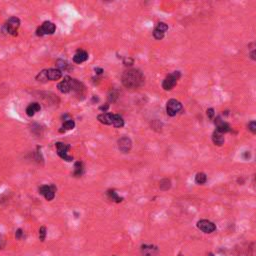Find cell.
<instances>
[{
  "label": "cell",
  "instance_id": "obj_11",
  "mask_svg": "<svg viewBox=\"0 0 256 256\" xmlns=\"http://www.w3.org/2000/svg\"><path fill=\"white\" fill-rule=\"evenodd\" d=\"M215 124H216V131L222 133V134H224V133L230 131V126H229V124L221 120L220 117H217L216 119H215Z\"/></svg>",
  "mask_w": 256,
  "mask_h": 256
},
{
  "label": "cell",
  "instance_id": "obj_28",
  "mask_svg": "<svg viewBox=\"0 0 256 256\" xmlns=\"http://www.w3.org/2000/svg\"><path fill=\"white\" fill-rule=\"evenodd\" d=\"M67 62H65V61H63V60H58L57 61V66L61 68V69H66V67H67Z\"/></svg>",
  "mask_w": 256,
  "mask_h": 256
},
{
  "label": "cell",
  "instance_id": "obj_31",
  "mask_svg": "<svg viewBox=\"0 0 256 256\" xmlns=\"http://www.w3.org/2000/svg\"><path fill=\"white\" fill-rule=\"evenodd\" d=\"M5 245V240L2 236H0V249H2Z\"/></svg>",
  "mask_w": 256,
  "mask_h": 256
},
{
  "label": "cell",
  "instance_id": "obj_4",
  "mask_svg": "<svg viewBox=\"0 0 256 256\" xmlns=\"http://www.w3.org/2000/svg\"><path fill=\"white\" fill-rule=\"evenodd\" d=\"M20 26V20L17 17H11L8 21L4 24V29L8 34L12 36H16L18 32V28Z\"/></svg>",
  "mask_w": 256,
  "mask_h": 256
},
{
  "label": "cell",
  "instance_id": "obj_16",
  "mask_svg": "<svg viewBox=\"0 0 256 256\" xmlns=\"http://www.w3.org/2000/svg\"><path fill=\"white\" fill-rule=\"evenodd\" d=\"M212 141L215 145H217V146H221L224 143V136L222 133H220V132H218L215 130L214 133H213V135H212Z\"/></svg>",
  "mask_w": 256,
  "mask_h": 256
},
{
  "label": "cell",
  "instance_id": "obj_23",
  "mask_svg": "<svg viewBox=\"0 0 256 256\" xmlns=\"http://www.w3.org/2000/svg\"><path fill=\"white\" fill-rule=\"evenodd\" d=\"M156 29H158L159 31L165 33L167 30H168V25H167L166 23H164V22H160V23H158V24H157Z\"/></svg>",
  "mask_w": 256,
  "mask_h": 256
},
{
  "label": "cell",
  "instance_id": "obj_5",
  "mask_svg": "<svg viewBox=\"0 0 256 256\" xmlns=\"http://www.w3.org/2000/svg\"><path fill=\"white\" fill-rule=\"evenodd\" d=\"M56 148H57V154L59 155L61 158L64 159L65 161L67 162H70L73 160V157L68 155V151L70 150V145L65 144V143H62V142H57L56 144Z\"/></svg>",
  "mask_w": 256,
  "mask_h": 256
},
{
  "label": "cell",
  "instance_id": "obj_2",
  "mask_svg": "<svg viewBox=\"0 0 256 256\" xmlns=\"http://www.w3.org/2000/svg\"><path fill=\"white\" fill-rule=\"evenodd\" d=\"M97 119L101 123L106 125H113L116 128H120L124 125V120L120 115L112 113H102L98 115Z\"/></svg>",
  "mask_w": 256,
  "mask_h": 256
},
{
  "label": "cell",
  "instance_id": "obj_1",
  "mask_svg": "<svg viewBox=\"0 0 256 256\" xmlns=\"http://www.w3.org/2000/svg\"><path fill=\"white\" fill-rule=\"evenodd\" d=\"M122 82L127 88H138L144 82V76L139 70L130 69L122 75Z\"/></svg>",
  "mask_w": 256,
  "mask_h": 256
},
{
  "label": "cell",
  "instance_id": "obj_30",
  "mask_svg": "<svg viewBox=\"0 0 256 256\" xmlns=\"http://www.w3.org/2000/svg\"><path fill=\"white\" fill-rule=\"evenodd\" d=\"M22 235H23L22 229H18V230L16 231V233H15V237L17 238V239H20V238L22 237Z\"/></svg>",
  "mask_w": 256,
  "mask_h": 256
},
{
  "label": "cell",
  "instance_id": "obj_21",
  "mask_svg": "<svg viewBox=\"0 0 256 256\" xmlns=\"http://www.w3.org/2000/svg\"><path fill=\"white\" fill-rule=\"evenodd\" d=\"M83 173V164L82 162L77 161L74 165V175L75 176H80Z\"/></svg>",
  "mask_w": 256,
  "mask_h": 256
},
{
  "label": "cell",
  "instance_id": "obj_14",
  "mask_svg": "<svg viewBox=\"0 0 256 256\" xmlns=\"http://www.w3.org/2000/svg\"><path fill=\"white\" fill-rule=\"evenodd\" d=\"M88 59V53L84 50H78L77 53L73 57V61L75 63H82Z\"/></svg>",
  "mask_w": 256,
  "mask_h": 256
},
{
  "label": "cell",
  "instance_id": "obj_17",
  "mask_svg": "<svg viewBox=\"0 0 256 256\" xmlns=\"http://www.w3.org/2000/svg\"><path fill=\"white\" fill-rule=\"evenodd\" d=\"M41 107H40V104H38L37 102H34V103L29 104L26 108V113L28 116H33L36 113L37 111H39Z\"/></svg>",
  "mask_w": 256,
  "mask_h": 256
},
{
  "label": "cell",
  "instance_id": "obj_9",
  "mask_svg": "<svg viewBox=\"0 0 256 256\" xmlns=\"http://www.w3.org/2000/svg\"><path fill=\"white\" fill-rule=\"evenodd\" d=\"M55 186L54 185H43L39 188V193L45 197L46 200H52L55 197Z\"/></svg>",
  "mask_w": 256,
  "mask_h": 256
},
{
  "label": "cell",
  "instance_id": "obj_26",
  "mask_svg": "<svg viewBox=\"0 0 256 256\" xmlns=\"http://www.w3.org/2000/svg\"><path fill=\"white\" fill-rule=\"evenodd\" d=\"M164 34L165 33H163L161 31H159L158 29H154V31H153V36H154V38L157 39V40H161L163 37H164Z\"/></svg>",
  "mask_w": 256,
  "mask_h": 256
},
{
  "label": "cell",
  "instance_id": "obj_32",
  "mask_svg": "<svg viewBox=\"0 0 256 256\" xmlns=\"http://www.w3.org/2000/svg\"><path fill=\"white\" fill-rule=\"evenodd\" d=\"M95 72H96L97 74H101L102 72H103V69H101V68H95Z\"/></svg>",
  "mask_w": 256,
  "mask_h": 256
},
{
  "label": "cell",
  "instance_id": "obj_3",
  "mask_svg": "<svg viewBox=\"0 0 256 256\" xmlns=\"http://www.w3.org/2000/svg\"><path fill=\"white\" fill-rule=\"evenodd\" d=\"M181 76V74H180L179 71H174V72L170 73L168 76H167L164 80H163V83H162V87L164 90H171L172 88L175 86L177 81Z\"/></svg>",
  "mask_w": 256,
  "mask_h": 256
},
{
  "label": "cell",
  "instance_id": "obj_22",
  "mask_svg": "<svg viewBox=\"0 0 256 256\" xmlns=\"http://www.w3.org/2000/svg\"><path fill=\"white\" fill-rule=\"evenodd\" d=\"M170 186H171V182H170V180L168 179H163L161 181L159 182V187L161 190H168L170 188Z\"/></svg>",
  "mask_w": 256,
  "mask_h": 256
},
{
  "label": "cell",
  "instance_id": "obj_33",
  "mask_svg": "<svg viewBox=\"0 0 256 256\" xmlns=\"http://www.w3.org/2000/svg\"><path fill=\"white\" fill-rule=\"evenodd\" d=\"M250 56H251L252 59L255 60V50H253V51H252V52L250 53Z\"/></svg>",
  "mask_w": 256,
  "mask_h": 256
},
{
  "label": "cell",
  "instance_id": "obj_13",
  "mask_svg": "<svg viewBox=\"0 0 256 256\" xmlns=\"http://www.w3.org/2000/svg\"><path fill=\"white\" fill-rule=\"evenodd\" d=\"M58 89L62 93H68L71 90V78L65 77L63 81L58 84Z\"/></svg>",
  "mask_w": 256,
  "mask_h": 256
},
{
  "label": "cell",
  "instance_id": "obj_18",
  "mask_svg": "<svg viewBox=\"0 0 256 256\" xmlns=\"http://www.w3.org/2000/svg\"><path fill=\"white\" fill-rule=\"evenodd\" d=\"M107 196L110 200L115 201V202H117V203L121 202V201L123 200V198H122V197H119L118 194L116 193L114 190H108L107 191Z\"/></svg>",
  "mask_w": 256,
  "mask_h": 256
},
{
  "label": "cell",
  "instance_id": "obj_6",
  "mask_svg": "<svg viewBox=\"0 0 256 256\" xmlns=\"http://www.w3.org/2000/svg\"><path fill=\"white\" fill-rule=\"evenodd\" d=\"M55 29H56V26L54 23L50 22V21H45L41 26L37 28L36 35L43 36V35H46V34H53L55 32Z\"/></svg>",
  "mask_w": 256,
  "mask_h": 256
},
{
  "label": "cell",
  "instance_id": "obj_8",
  "mask_svg": "<svg viewBox=\"0 0 256 256\" xmlns=\"http://www.w3.org/2000/svg\"><path fill=\"white\" fill-rule=\"evenodd\" d=\"M197 227L204 233H212L216 230V225L209 220L202 219L197 222Z\"/></svg>",
  "mask_w": 256,
  "mask_h": 256
},
{
  "label": "cell",
  "instance_id": "obj_25",
  "mask_svg": "<svg viewBox=\"0 0 256 256\" xmlns=\"http://www.w3.org/2000/svg\"><path fill=\"white\" fill-rule=\"evenodd\" d=\"M46 232H47L46 227H44V226L40 227V229H39V239L41 240V241H44V240H45V238H46V234H47Z\"/></svg>",
  "mask_w": 256,
  "mask_h": 256
},
{
  "label": "cell",
  "instance_id": "obj_34",
  "mask_svg": "<svg viewBox=\"0 0 256 256\" xmlns=\"http://www.w3.org/2000/svg\"><path fill=\"white\" fill-rule=\"evenodd\" d=\"M207 256H214V255H213V254H212V253H209V254H208V255H207Z\"/></svg>",
  "mask_w": 256,
  "mask_h": 256
},
{
  "label": "cell",
  "instance_id": "obj_10",
  "mask_svg": "<svg viewBox=\"0 0 256 256\" xmlns=\"http://www.w3.org/2000/svg\"><path fill=\"white\" fill-rule=\"evenodd\" d=\"M132 147V142L128 137H122L118 140V148L121 152L127 153Z\"/></svg>",
  "mask_w": 256,
  "mask_h": 256
},
{
  "label": "cell",
  "instance_id": "obj_24",
  "mask_svg": "<svg viewBox=\"0 0 256 256\" xmlns=\"http://www.w3.org/2000/svg\"><path fill=\"white\" fill-rule=\"evenodd\" d=\"M36 79L38 80V81H42V82H45V81L48 80V79H47V75H46V70L41 71V72L37 75Z\"/></svg>",
  "mask_w": 256,
  "mask_h": 256
},
{
  "label": "cell",
  "instance_id": "obj_20",
  "mask_svg": "<svg viewBox=\"0 0 256 256\" xmlns=\"http://www.w3.org/2000/svg\"><path fill=\"white\" fill-rule=\"evenodd\" d=\"M206 181H207V176H206V174H204V173H202V172L196 174V176H195V182H196L197 184H199V185H202V184H204Z\"/></svg>",
  "mask_w": 256,
  "mask_h": 256
},
{
  "label": "cell",
  "instance_id": "obj_15",
  "mask_svg": "<svg viewBox=\"0 0 256 256\" xmlns=\"http://www.w3.org/2000/svg\"><path fill=\"white\" fill-rule=\"evenodd\" d=\"M141 250L144 256H155L157 253V248L153 245H143Z\"/></svg>",
  "mask_w": 256,
  "mask_h": 256
},
{
  "label": "cell",
  "instance_id": "obj_12",
  "mask_svg": "<svg viewBox=\"0 0 256 256\" xmlns=\"http://www.w3.org/2000/svg\"><path fill=\"white\" fill-rule=\"evenodd\" d=\"M46 75H47V79L48 80L55 81V80H59L60 78L62 77V72H61L60 69L51 68V69L46 70Z\"/></svg>",
  "mask_w": 256,
  "mask_h": 256
},
{
  "label": "cell",
  "instance_id": "obj_7",
  "mask_svg": "<svg viewBox=\"0 0 256 256\" xmlns=\"http://www.w3.org/2000/svg\"><path fill=\"white\" fill-rule=\"evenodd\" d=\"M182 109V104L176 99H170L167 102L166 112L169 116H175Z\"/></svg>",
  "mask_w": 256,
  "mask_h": 256
},
{
  "label": "cell",
  "instance_id": "obj_19",
  "mask_svg": "<svg viewBox=\"0 0 256 256\" xmlns=\"http://www.w3.org/2000/svg\"><path fill=\"white\" fill-rule=\"evenodd\" d=\"M75 126V122L72 120V119H70V120H67L63 123L62 127L60 129V132H65L67 130H71V129H73Z\"/></svg>",
  "mask_w": 256,
  "mask_h": 256
},
{
  "label": "cell",
  "instance_id": "obj_27",
  "mask_svg": "<svg viewBox=\"0 0 256 256\" xmlns=\"http://www.w3.org/2000/svg\"><path fill=\"white\" fill-rule=\"evenodd\" d=\"M248 129L250 130L252 133L256 132V122L255 121H251L248 123Z\"/></svg>",
  "mask_w": 256,
  "mask_h": 256
},
{
  "label": "cell",
  "instance_id": "obj_29",
  "mask_svg": "<svg viewBox=\"0 0 256 256\" xmlns=\"http://www.w3.org/2000/svg\"><path fill=\"white\" fill-rule=\"evenodd\" d=\"M207 116L209 118H213V116H214V109L213 108L207 109Z\"/></svg>",
  "mask_w": 256,
  "mask_h": 256
}]
</instances>
